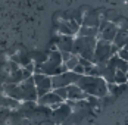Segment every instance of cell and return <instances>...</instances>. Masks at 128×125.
Here are the masks:
<instances>
[{
    "mask_svg": "<svg viewBox=\"0 0 128 125\" xmlns=\"http://www.w3.org/2000/svg\"><path fill=\"white\" fill-rule=\"evenodd\" d=\"M77 86L81 87V90L90 96V97H104L109 91L108 81L102 76H93V75H81L78 80Z\"/></svg>",
    "mask_w": 128,
    "mask_h": 125,
    "instance_id": "6da1fadb",
    "label": "cell"
},
{
    "mask_svg": "<svg viewBox=\"0 0 128 125\" xmlns=\"http://www.w3.org/2000/svg\"><path fill=\"white\" fill-rule=\"evenodd\" d=\"M68 71L66 65L64 63L62 53L60 52H50L49 58L40 65H36V72L34 74H46L49 76L64 74Z\"/></svg>",
    "mask_w": 128,
    "mask_h": 125,
    "instance_id": "7a4b0ae2",
    "label": "cell"
},
{
    "mask_svg": "<svg viewBox=\"0 0 128 125\" xmlns=\"http://www.w3.org/2000/svg\"><path fill=\"white\" fill-rule=\"evenodd\" d=\"M97 40L96 37H82L78 36L74 43V54H78L80 58L88 59L94 62V50H96Z\"/></svg>",
    "mask_w": 128,
    "mask_h": 125,
    "instance_id": "3957f363",
    "label": "cell"
},
{
    "mask_svg": "<svg viewBox=\"0 0 128 125\" xmlns=\"http://www.w3.org/2000/svg\"><path fill=\"white\" fill-rule=\"evenodd\" d=\"M118 52H119V47L116 44L100 38V40H97L96 50H94V63L96 65H106L114 54H118Z\"/></svg>",
    "mask_w": 128,
    "mask_h": 125,
    "instance_id": "277c9868",
    "label": "cell"
},
{
    "mask_svg": "<svg viewBox=\"0 0 128 125\" xmlns=\"http://www.w3.org/2000/svg\"><path fill=\"white\" fill-rule=\"evenodd\" d=\"M81 75L75 74L74 71H66L64 74L54 75L52 76L53 80V88H62V87H69L72 84H77Z\"/></svg>",
    "mask_w": 128,
    "mask_h": 125,
    "instance_id": "5b68a950",
    "label": "cell"
},
{
    "mask_svg": "<svg viewBox=\"0 0 128 125\" xmlns=\"http://www.w3.org/2000/svg\"><path fill=\"white\" fill-rule=\"evenodd\" d=\"M32 76H34V81H36L38 99L54 90L53 88V80H52V76H49V75H46V74H34Z\"/></svg>",
    "mask_w": 128,
    "mask_h": 125,
    "instance_id": "8992f818",
    "label": "cell"
},
{
    "mask_svg": "<svg viewBox=\"0 0 128 125\" xmlns=\"http://www.w3.org/2000/svg\"><path fill=\"white\" fill-rule=\"evenodd\" d=\"M38 104L47 106V108H50V109H53V110H56L58 108H60V106L64 104V100L60 99L54 91H50V93H47L46 96L40 97L38 99Z\"/></svg>",
    "mask_w": 128,
    "mask_h": 125,
    "instance_id": "52a82bcc",
    "label": "cell"
},
{
    "mask_svg": "<svg viewBox=\"0 0 128 125\" xmlns=\"http://www.w3.org/2000/svg\"><path fill=\"white\" fill-rule=\"evenodd\" d=\"M88 97L82 90H81V87L80 86H77V84H72V86H69L68 87V100H71V102H81V100H86Z\"/></svg>",
    "mask_w": 128,
    "mask_h": 125,
    "instance_id": "ba28073f",
    "label": "cell"
},
{
    "mask_svg": "<svg viewBox=\"0 0 128 125\" xmlns=\"http://www.w3.org/2000/svg\"><path fill=\"white\" fill-rule=\"evenodd\" d=\"M74 43H75V38L72 37V36H62V38L58 43V49L62 53L64 52L74 53Z\"/></svg>",
    "mask_w": 128,
    "mask_h": 125,
    "instance_id": "9c48e42d",
    "label": "cell"
},
{
    "mask_svg": "<svg viewBox=\"0 0 128 125\" xmlns=\"http://www.w3.org/2000/svg\"><path fill=\"white\" fill-rule=\"evenodd\" d=\"M100 32H102V38H103V40L114 43L119 31H118V28H116L114 24H106V25H104V28H102V31H100Z\"/></svg>",
    "mask_w": 128,
    "mask_h": 125,
    "instance_id": "30bf717a",
    "label": "cell"
},
{
    "mask_svg": "<svg viewBox=\"0 0 128 125\" xmlns=\"http://www.w3.org/2000/svg\"><path fill=\"white\" fill-rule=\"evenodd\" d=\"M65 65H66L68 71H74L78 65H80V56H78V54H72V56L65 62Z\"/></svg>",
    "mask_w": 128,
    "mask_h": 125,
    "instance_id": "8fae6325",
    "label": "cell"
},
{
    "mask_svg": "<svg viewBox=\"0 0 128 125\" xmlns=\"http://www.w3.org/2000/svg\"><path fill=\"white\" fill-rule=\"evenodd\" d=\"M115 84H116V86H124V84H128L127 72L116 71V74H115Z\"/></svg>",
    "mask_w": 128,
    "mask_h": 125,
    "instance_id": "7c38bea8",
    "label": "cell"
},
{
    "mask_svg": "<svg viewBox=\"0 0 128 125\" xmlns=\"http://www.w3.org/2000/svg\"><path fill=\"white\" fill-rule=\"evenodd\" d=\"M60 99L64 100V102H68V87H62V88H54L53 90Z\"/></svg>",
    "mask_w": 128,
    "mask_h": 125,
    "instance_id": "4fadbf2b",
    "label": "cell"
},
{
    "mask_svg": "<svg viewBox=\"0 0 128 125\" xmlns=\"http://www.w3.org/2000/svg\"><path fill=\"white\" fill-rule=\"evenodd\" d=\"M118 56H119L121 59H124V60H127V62H128V44L124 47V49H119Z\"/></svg>",
    "mask_w": 128,
    "mask_h": 125,
    "instance_id": "5bb4252c",
    "label": "cell"
},
{
    "mask_svg": "<svg viewBox=\"0 0 128 125\" xmlns=\"http://www.w3.org/2000/svg\"><path fill=\"white\" fill-rule=\"evenodd\" d=\"M74 72H75V74H78V75H86V74H87V69H86V68H84V66L80 63L77 68L74 69Z\"/></svg>",
    "mask_w": 128,
    "mask_h": 125,
    "instance_id": "9a60e30c",
    "label": "cell"
}]
</instances>
